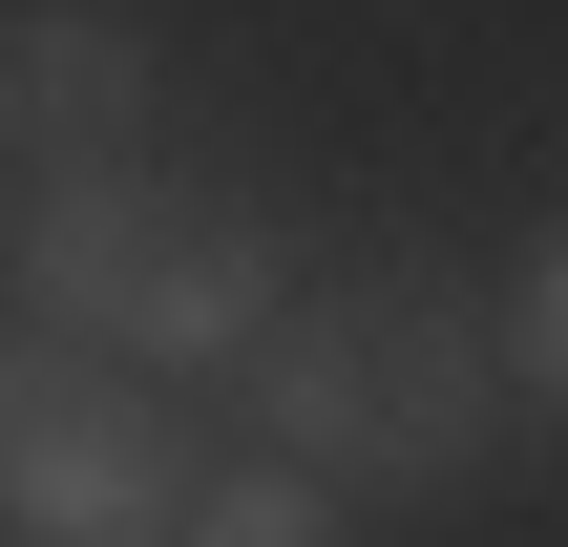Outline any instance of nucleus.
<instances>
[{
	"label": "nucleus",
	"mask_w": 568,
	"mask_h": 547,
	"mask_svg": "<svg viewBox=\"0 0 568 547\" xmlns=\"http://www.w3.org/2000/svg\"><path fill=\"white\" fill-rule=\"evenodd\" d=\"M253 379H274V443L316 485H464L485 401H506V316H464L443 274H316Z\"/></svg>",
	"instance_id": "obj_1"
},
{
	"label": "nucleus",
	"mask_w": 568,
	"mask_h": 547,
	"mask_svg": "<svg viewBox=\"0 0 568 547\" xmlns=\"http://www.w3.org/2000/svg\"><path fill=\"white\" fill-rule=\"evenodd\" d=\"M190 443L148 422V379L126 358H84V337H21V379H0V527L21 547H190Z\"/></svg>",
	"instance_id": "obj_2"
},
{
	"label": "nucleus",
	"mask_w": 568,
	"mask_h": 547,
	"mask_svg": "<svg viewBox=\"0 0 568 547\" xmlns=\"http://www.w3.org/2000/svg\"><path fill=\"white\" fill-rule=\"evenodd\" d=\"M274 316H295L274 232H253L232 190H148V253H126V316H105V358L190 379V358H274Z\"/></svg>",
	"instance_id": "obj_3"
},
{
	"label": "nucleus",
	"mask_w": 568,
	"mask_h": 547,
	"mask_svg": "<svg viewBox=\"0 0 568 547\" xmlns=\"http://www.w3.org/2000/svg\"><path fill=\"white\" fill-rule=\"evenodd\" d=\"M0 148L21 169H148V42L105 0H21L0 42Z\"/></svg>",
	"instance_id": "obj_4"
},
{
	"label": "nucleus",
	"mask_w": 568,
	"mask_h": 547,
	"mask_svg": "<svg viewBox=\"0 0 568 547\" xmlns=\"http://www.w3.org/2000/svg\"><path fill=\"white\" fill-rule=\"evenodd\" d=\"M126 253H148V169H21V211H0V295H21V337H84V358H105Z\"/></svg>",
	"instance_id": "obj_5"
},
{
	"label": "nucleus",
	"mask_w": 568,
	"mask_h": 547,
	"mask_svg": "<svg viewBox=\"0 0 568 547\" xmlns=\"http://www.w3.org/2000/svg\"><path fill=\"white\" fill-rule=\"evenodd\" d=\"M190 547H337V527H316V485L274 464V485H211V506H190Z\"/></svg>",
	"instance_id": "obj_6"
},
{
	"label": "nucleus",
	"mask_w": 568,
	"mask_h": 547,
	"mask_svg": "<svg viewBox=\"0 0 568 547\" xmlns=\"http://www.w3.org/2000/svg\"><path fill=\"white\" fill-rule=\"evenodd\" d=\"M506 379H548V401H568V232L527 253V295H506Z\"/></svg>",
	"instance_id": "obj_7"
}]
</instances>
